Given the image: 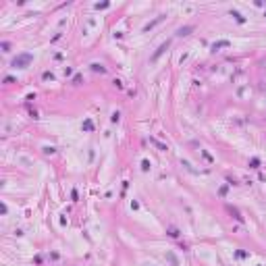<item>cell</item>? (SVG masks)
<instances>
[{"instance_id": "obj_1", "label": "cell", "mask_w": 266, "mask_h": 266, "mask_svg": "<svg viewBox=\"0 0 266 266\" xmlns=\"http://www.w3.org/2000/svg\"><path fill=\"white\" fill-rule=\"evenodd\" d=\"M29 60H31V56H29V54H23L21 58H19V60H15L13 64L17 67V64H25V63H29Z\"/></svg>"}]
</instances>
